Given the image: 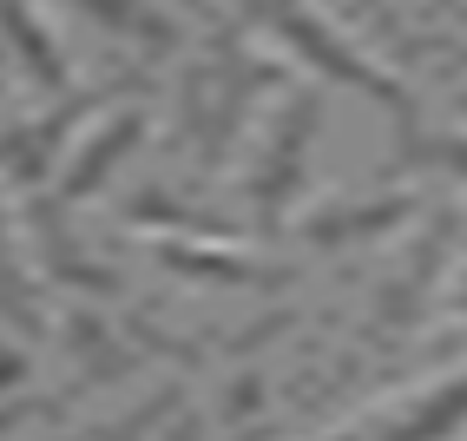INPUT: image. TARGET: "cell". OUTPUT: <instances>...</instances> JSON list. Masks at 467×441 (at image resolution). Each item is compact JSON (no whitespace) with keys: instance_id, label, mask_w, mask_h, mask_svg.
<instances>
[{"instance_id":"cell-1","label":"cell","mask_w":467,"mask_h":441,"mask_svg":"<svg viewBox=\"0 0 467 441\" xmlns=\"http://www.w3.org/2000/svg\"><path fill=\"white\" fill-rule=\"evenodd\" d=\"M270 14H276V20H284V34H290L296 47H309V53H317V59H323V67H329V73H342V79H349V86H362V92H376V100H389V106H401L389 79H376V73H368V67H362V59H349V53H342V47H336L329 34H317V26H309V20H303L296 7H270Z\"/></svg>"},{"instance_id":"cell-2","label":"cell","mask_w":467,"mask_h":441,"mask_svg":"<svg viewBox=\"0 0 467 441\" xmlns=\"http://www.w3.org/2000/svg\"><path fill=\"white\" fill-rule=\"evenodd\" d=\"M461 422H467V375H461V383H448L434 402H421L409 422H395L382 441H448Z\"/></svg>"},{"instance_id":"cell-3","label":"cell","mask_w":467,"mask_h":441,"mask_svg":"<svg viewBox=\"0 0 467 441\" xmlns=\"http://www.w3.org/2000/svg\"><path fill=\"white\" fill-rule=\"evenodd\" d=\"M0 26H7V34L26 47V59L40 67V79H59V59H53V47L34 34V20H26V7H20V0H0Z\"/></svg>"},{"instance_id":"cell-4","label":"cell","mask_w":467,"mask_h":441,"mask_svg":"<svg viewBox=\"0 0 467 441\" xmlns=\"http://www.w3.org/2000/svg\"><path fill=\"white\" fill-rule=\"evenodd\" d=\"M342 441H356V435H342Z\"/></svg>"}]
</instances>
